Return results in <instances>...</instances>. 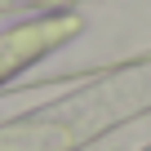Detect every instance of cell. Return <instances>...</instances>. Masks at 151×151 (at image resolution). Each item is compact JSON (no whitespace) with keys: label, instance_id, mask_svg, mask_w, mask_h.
<instances>
[{"label":"cell","instance_id":"1","mask_svg":"<svg viewBox=\"0 0 151 151\" xmlns=\"http://www.w3.org/2000/svg\"><path fill=\"white\" fill-rule=\"evenodd\" d=\"M76 31V18L67 14H53V18H36L27 27H14L0 36V80H9V76L27 62H36L40 53H49L58 40H67Z\"/></svg>","mask_w":151,"mask_h":151}]
</instances>
